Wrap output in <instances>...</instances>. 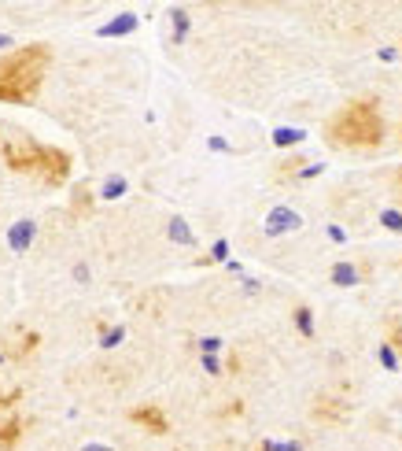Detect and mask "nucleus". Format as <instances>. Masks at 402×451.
Segmentation results:
<instances>
[{
	"label": "nucleus",
	"mask_w": 402,
	"mask_h": 451,
	"mask_svg": "<svg viewBox=\"0 0 402 451\" xmlns=\"http://www.w3.org/2000/svg\"><path fill=\"white\" fill-rule=\"evenodd\" d=\"M8 45H12V37H8V34H0V48H4V52H8Z\"/></svg>",
	"instance_id": "nucleus-32"
},
{
	"label": "nucleus",
	"mask_w": 402,
	"mask_h": 451,
	"mask_svg": "<svg viewBox=\"0 0 402 451\" xmlns=\"http://www.w3.org/2000/svg\"><path fill=\"white\" fill-rule=\"evenodd\" d=\"M37 348H41V333L30 329V326H8L0 333V359L23 362V359H30Z\"/></svg>",
	"instance_id": "nucleus-4"
},
{
	"label": "nucleus",
	"mask_w": 402,
	"mask_h": 451,
	"mask_svg": "<svg viewBox=\"0 0 402 451\" xmlns=\"http://www.w3.org/2000/svg\"><path fill=\"white\" fill-rule=\"evenodd\" d=\"M303 230V214L292 211V208H273L266 214V233L270 237H281V233H296Z\"/></svg>",
	"instance_id": "nucleus-6"
},
{
	"label": "nucleus",
	"mask_w": 402,
	"mask_h": 451,
	"mask_svg": "<svg viewBox=\"0 0 402 451\" xmlns=\"http://www.w3.org/2000/svg\"><path fill=\"white\" fill-rule=\"evenodd\" d=\"M23 433H26V418L23 415L0 418V451H12L19 440H23Z\"/></svg>",
	"instance_id": "nucleus-7"
},
{
	"label": "nucleus",
	"mask_w": 402,
	"mask_h": 451,
	"mask_svg": "<svg viewBox=\"0 0 402 451\" xmlns=\"http://www.w3.org/2000/svg\"><path fill=\"white\" fill-rule=\"evenodd\" d=\"M48 52L45 45H23L0 56V100L4 104H26L34 100L48 71Z\"/></svg>",
	"instance_id": "nucleus-1"
},
{
	"label": "nucleus",
	"mask_w": 402,
	"mask_h": 451,
	"mask_svg": "<svg viewBox=\"0 0 402 451\" xmlns=\"http://www.w3.org/2000/svg\"><path fill=\"white\" fill-rule=\"evenodd\" d=\"M292 318H296V329L303 333V337L314 340V311L310 307H296V315H292Z\"/></svg>",
	"instance_id": "nucleus-17"
},
{
	"label": "nucleus",
	"mask_w": 402,
	"mask_h": 451,
	"mask_svg": "<svg viewBox=\"0 0 402 451\" xmlns=\"http://www.w3.org/2000/svg\"><path fill=\"white\" fill-rule=\"evenodd\" d=\"M244 292H248V296H259V292H262V285H259L255 278H248V281H244Z\"/></svg>",
	"instance_id": "nucleus-28"
},
{
	"label": "nucleus",
	"mask_w": 402,
	"mask_h": 451,
	"mask_svg": "<svg viewBox=\"0 0 402 451\" xmlns=\"http://www.w3.org/2000/svg\"><path fill=\"white\" fill-rule=\"evenodd\" d=\"M259 451H303L299 440H262Z\"/></svg>",
	"instance_id": "nucleus-19"
},
{
	"label": "nucleus",
	"mask_w": 402,
	"mask_h": 451,
	"mask_svg": "<svg viewBox=\"0 0 402 451\" xmlns=\"http://www.w3.org/2000/svg\"><path fill=\"white\" fill-rule=\"evenodd\" d=\"M74 278H78V281H89V267H85V263H78V267H74Z\"/></svg>",
	"instance_id": "nucleus-29"
},
{
	"label": "nucleus",
	"mask_w": 402,
	"mask_h": 451,
	"mask_svg": "<svg viewBox=\"0 0 402 451\" xmlns=\"http://www.w3.org/2000/svg\"><path fill=\"white\" fill-rule=\"evenodd\" d=\"M321 170H325V163H310V166H303V170H299V182H310V178H318Z\"/></svg>",
	"instance_id": "nucleus-25"
},
{
	"label": "nucleus",
	"mask_w": 402,
	"mask_h": 451,
	"mask_svg": "<svg viewBox=\"0 0 402 451\" xmlns=\"http://www.w3.org/2000/svg\"><path fill=\"white\" fill-rule=\"evenodd\" d=\"M211 259H214V263H229V241H214Z\"/></svg>",
	"instance_id": "nucleus-23"
},
{
	"label": "nucleus",
	"mask_w": 402,
	"mask_h": 451,
	"mask_svg": "<svg viewBox=\"0 0 402 451\" xmlns=\"http://www.w3.org/2000/svg\"><path fill=\"white\" fill-rule=\"evenodd\" d=\"M377 56H380V60H384V63H391V60H395V56H399V52H395V48H380V52H377Z\"/></svg>",
	"instance_id": "nucleus-30"
},
{
	"label": "nucleus",
	"mask_w": 402,
	"mask_h": 451,
	"mask_svg": "<svg viewBox=\"0 0 402 451\" xmlns=\"http://www.w3.org/2000/svg\"><path fill=\"white\" fill-rule=\"evenodd\" d=\"M133 30H137V15H133V12H122L119 19L104 23L96 34H100V37H122V34H133Z\"/></svg>",
	"instance_id": "nucleus-10"
},
{
	"label": "nucleus",
	"mask_w": 402,
	"mask_h": 451,
	"mask_svg": "<svg viewBox=\"0 0 402 451\" xmlns=\"http://www.w3.org/2000/svg\"><path fill=\"white\" fill-rule=\"evenodd\" d=\"M126 340V326H100V348H119Z\"/></svg>",
	"instance_id": "nucleus-15"
},
{
	"label": "nucleus",
	"mask_w": 402,
	"mask_h": 451,
	"mask_svg": "<svg viewBox=\"0 0 402 451\" xmlns=\"http://www.w3.org/2000/svg\"><path fill=\"white\" fill-rule=\"evenodd\" d=\"M388 344L395 348V351H402V322H391V337H388Z\"/></svg>",
	"instance_id": "nucleus-24"
},
{
	"label": "nucleus",
	"mask_w": 402,
	"mask_h": 451,
	"mask_svg": "<svg viewBox=\"0 0 402 451\" xmlns=\"http://www.w3.org/2000/svg\"><path fill=\"white\" fill-rule=\"evenodd\" d=\"M377 359H380V366H384V370H399V351L391 348L388 340H384V344L377 348Z\"/></svg>",
	"instance_id": "nucleus-18"
},
{
	"label": "nucleus",
	"mask_w": 402,
	"mask_h": 451,
	"mask_svg": "<svg viewBox=\"0 0 402 451\" xmlns=\"http://www.w3.org/2000/svg\"><path fill=\"white\" fill-rule=\"evenodd\" d=\"M130 421H133V426H141V429H148V433H155V437L170 433V421H166V415H163L155 404L130 407Z\"/></svg>",
	"instance_id": "nucleus-5"
},
{
	"label": "nucleus",
	"mask_w": 402,
	"mask_h": 451,
	"mask_svg": "<svg viewBox=\"0 0 402 451\" xmlns=\"http://www.w3.org/2000/svg\"><path fill=\"white\" fill-rule=\"evenodd\" d=\"M325 233H329V237H332V241H340V244H343V241H347V233H343V230H340V226H336V222H332V226H329V230H325Z\"/></svg>",
	"instance_id": "nucleus-27"
},
{
	"label": "nucleus",
	"mask_w": 402,
	"mask_h": 451,
	"mask_svg": "<svg viewBox=\"0 0 402 451\" xmlns=\"http://www.w3.org/2000/svg\"><path fill=\"white\" fill-rule=\"evenodd\" d=\"M4 163L12 166L15 174H34V178H45V166H48V144H37V141H8L4 148Z\"/></svg>",
	"instance_id": "nucleus-3"
},
{
	"label": "nucleus",
	"mask_w": 402,
	"mask_h": 451,
	"mask_svg": "<svg viewBox=\"0 0 402 451\" xmlns=\"http://www.w3.org/2000/svg\"><path fill=\"white\" fill-rule=\"evenodd\" d=\"M207 144H211L214 152H233V148H229V141H225V137H211Z\"/></svg>",
	"instance_id": "nucleus-26"
},
{
	"label": "nucleus",
	"mask_w": 402,
	"mask_h": 451,
	"mask_svg": "<svg viewBox=\"0 0 402 451\" xmlns=\"http://www.w3.org/2000/svg\"><path fill=\"white\" fill-rule=\"evenodd\" d=\"M307 141V130H299V126H281V130H273V144L277 148H292V144H303Z\"/></svg>",
	"instance_id": "nucleus-11"
},
{
	"label": "nucleus",
	"mask_w": 402,
	"mask_h": 451,
	"mask_svg": "<svg viewBox=\"0 0 402 451\" xmlns=\"http://www.w3.org/2000/svg\"><path fill=\"white\" fill-rule=\"evenodd\" d=\"M332 285H340V289H351V285H358L362 281V270L355 267V263H347V259H340V263H332Z\"/></svg>",
	"instance_id": "nucleus-8"
},
{
	"label": "nucleus",
	"mask_w": 402,
	"mask_h": 451,
	"mask_svg": "<svg viewBox=\"0 0 402 451\" xmlns=\"http://www.w3.org/2000/svg\"><path fill=\"white\" fill-rule=\"evenodd\" d=\"M380 226H384V230H391V233H402V211H395V208L380 211Z\"/></svg>",
	"instance_id": "nucleus-20"
},
{
	"label": "nucleus",
	"mask_w": 402,
	"mask_h": 451,
	"mask_svg": "<svg viewBox=\"0 0 402 451\" xmlns=\"http://www.w3.org/2000/svg\"><path fill=\"white\" fill-rule=\"evenodd\" d=\"M200 366H203V370H207V374H214V377H218V374H222V370H225L218 355H200Z\"/></svg>",
	"instance_id": "nucleus-22"
},
{
	"label": "nucleus",
	"mask_w": 402,
	"mask_h": 451,
	"mask_svg": "<svg viewBox=\"0 0 402 451\" xmlns=\"http://www.w3.org/2000/svg\"><path fill=\"white\" fill-rule=\"evenodd\" d=\"M325 137L336 148H377L384 141V119L377 100H351L347 107H340L325 126Z\"/></svg>",
	"instance_id": "nucleus-2"
},
{
	"label": "nucleus",
	"mask_w": 402,
	"mask_h": 451,
	"mask_svg": "<svg viewBox=\"0 0 402 451\" xmlns=\"http://www.w3.org/2000/svg\"><path fill=\"white\" fill-rule=\"evenodd\" d=\"M170 23H174V41H185V37H189V26H192V19H189V12H185V8H174L170 12Z\"/></svg>",
	"instance_id": "nucleus-14"
},
{
	"label": "nucleus",
	"mask_w": 402,
	"mask_h": 451,
	"mask_svg": "<svg viewBox=\"0 0 402 451\" xmlns=\"http://www.w3.org/2000/svg\"><path fill=\"white\" fill-rule=\"evenodd\" d=\"M82 451H115V448H107V444H85Z\"/></svg>",
	"instance_id": "nucleus-31"
},
{
	"label": "nucleus",
	"mask_w": 402,
	"mask_h": 451,
	"mask_svg": "<svg viewBox=\"0 0 402 451\" xmlns=\"http://www.w3.org/2000/svg\"><path fill=\"white\" fill-rule=\"evenodd\" d=\"M89 208H93L89 185H78V189L71 192V214H74V219H82V214H89Z\"/></svg>",
	"instance_id": "nucleus-12"
},
{
	"label": "nucleus",
	"mask_w": 402,
	"mask_h": 451,
	"mask_svg": "<svg viewBox=\"0 0 402 451\" xmlns=\"http://www.w3.org/2000/svg\"><path fill=\"white\" fill-rule=\"evenodd\" d=\"M126 189H130V185H126L122 174H111V178H107V182L100 185V196H104V200H119V196H122Z\"/></svg>",
	"instance_id": "nucleus-16"
},
{
	"label": "nucleus",
	"mask_w": 402,
	"mask_h": 451,
	"mask_svg": "<svg viewBox=\"0 0 402 451\" xmlns=\"http://www.w3.org/2000/svg\"><path fill=\"white\" fill-rule=\"evenodd\" d=\"M34 241V222L30 219H19L12 230H8V244H12V252H26Z\"/></svg>",
	"instance_id": "nucleus-9"
},
{
	"label": "nucleus",
	"mask_w": 402,
	"mask_h": 451,
	"mask_svg": "<svg viewBox=\"0 0 402 451\" xmlns=\"http://www.w3.org/2000/svg\"><path fill=\"white\" fill-rule=\"evenodd\" d=\"M166 233H170L174 244H189V248L196 244V233L189 230V222H185V219H170V230H166Z\"/></svg>",
	"instance_id": "nucleus-13"
},
{
	"label": "nucleus",
	"mask_w": 402,
	"mask_h": 451,
	"mask_svg": "<svg viewBox=\"0 0 402 451\" xmlns=\"http://www.w3.org/2000/svg\"><path fill=\"white\" fill-rule=\"evenodd\" d=\"M222 344H225L222 337H200V351H203V355H218Z\"/></svg>",
	"instance_id": "nucleus-21"
}]
</instances>
